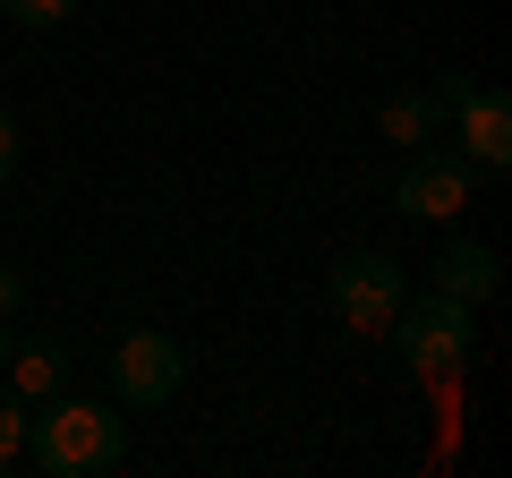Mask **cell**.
Instances as JSON below:
<instances>
[{
	"instance_id": "cell-1",
	"label": "cell",
	"mask_w": 512,
	"mask_h": 478,
	"mask_svg": "<svg viewBox=\"0 0 512 478\" xmlns=\"http://www.w3.org/2000/svg\"><path fill=\"white\" fill-rule=\"evenodd\" d=\"M26 453H35L43 478H103L128 453V419L103 402H60L52 393V410H26Z\"/></svg>"
},
{
	"instance_id": "cell-2",
	"label": "cell",
	"mask_w": 512,
	"mask_h": 478,
	"mask_svg": "<svg viewBox=\"0 0 512 478\" xmlns=\"http://www.w3.org/2000/svg\"><path fill=\"white\" fill-rule=\"evenodd\" d=\"M393 350H402L419 376H453L461 359L478 350V325H470L461 299L427 291V299H402V308H393Z\"/></svg>"
},
{
	"instance_id": "cell-3",
	"label": "cell",
	"mask_w": 512,
	"mask_h": 478,
	"mask_svg": "<svg viewBox=\"0 0 512 478\" xmlns=\"http://www.w3.org/2000/svg\"><path fill=\"white\" fill-rule=\"evenodd\" d=\"M325 299H333V316H342L350 333H384L393 308L410 299V282H402V265L384 257V248H350V257H333Z\"/></svg>"
},
{
	"instance_id": "cell-4",
	"label": "cell",
	"mask_w": 512,
	"mask_h": 478,
	"mask_svg": "<svg viewBox=\"0 0 512 478\" xmlns=\"http://www.w3.org/2000/svg\"><path fill=\"white\" fill-rule=\"evenodd\" d=\"M180 385H188V350L171 342L163 325L120 333V350H111V393H120L128 410H163Z\"/></svg>"
},
{
	"instance_id": "cell-5",
	"label": "cell",
	"mask_w": 512,
	"mask_h": 478,
	"mask_svg": "<svg viewBox=\"0 0 512 478\" xmlns=\"http://www.w3.org/2000/svg\"><path fill=\"white\" fill-rule=\"evenodd\" d=\"M470 188H478V163H470V154L410 146L402 180H393V214H410V222H453L461 205H470Z\"/></svg>"
},
{
	"instance_id": "cell-6",
	"label": "cell",
	"mask_w": 512,
	"mask_h": 478,
	"mask_svg": "<svg viewBox=\"0 0 512 478\" xmlns=\"http://www.w3.org/2000/svg\"><path fill=\"white\" fill-rule=\"evenodd\" d=\"M453 120H461V154H470L478 171H504L512 163V94L504 86H470L453 103Z\"/></svg>"
},
{
	"instance_id": "cell-7",
	"label": "cell",
	"mask_w": 512,
	"mask_h": 478,
	"mask_svg": "<svg viewBox=\"0 0 512 478\" xmlns=\"http://www.w3.org/2000/svg\"><path fill=\"white\" fill-rule=\"evenodd\" d=\"M427 282H436L444 299H461V308H487V299L504 291V265H495V248H478V239H444Z\"/></svg>"
},
{
	"instance_id": "cell-8",
	"label": "cell",
	"mask_w": 512,
	"mask_h": 478,
	"mask_svg": "<svg viewBox=\"0 0 512 478\" xmlns=\"http://www.w3.org/2000/svg\"><path fill=\"white\" fill-rule=\"evenodd\" d=\"M376 129L393 137V146H436L444 129H453V103H444L436 86H402L376 103Z\"/></svg>"
},
{
	"instance_id": "cell-9",
	"label": "cell",
	"mask_w": 512,
	"mask_h": 478,
	"mask_svg": "<svg viewBox=\"0 0 512 478\" xmlns=\"http://www.w3.org/2000/svg\"><path fill=\"white\" fill-rule=\"evenodd\" d=\"M9 385H18V402H52L60 385H69V350L52 342V333H35V342H9Z\"/></svg>"
},
{
	"instance_id": "cell-10",
	"label": "cell",
	"mask_w": 512,
	"mask_h": 478,
	"mask_svg": "<svg viewBox=\"0 0 512 478\" xmlns=\"http://www.w3.org/2000/svg\"><path fill=\"white\" fill-rule=\"evenodd\" d=\"M18 461H26V402L0 393V470H18Z\"/></svg>"
},
{
	"instance_id": "cell-11",
	"label": "cell",
	"mask_w": 512,
	"mask_h": 478,
	"mask_svg": "<svg viewBox=\"0 0 512 478\" xmlns=\"http://www.w3.org/2000/svg\"><path fill=\"white\" fill-rule=\"evenodd\" d=\"M69 9H77V0H0V18H9V26H60Z\"/></svg>"
},
{
	"instance_id": "cell-12",
	"label": "cell",
	"mask_w": 512,
	"mask_h": 478,
	"mask_svg": "<svg viewBox=\"0 0 512 478\" xmlns=\"http://www.w3.org/2000/svg\"><path fill=\"white\" fill-rule=\"evenodd\" d=\"M18 154H26V129H18V111H0V188L18 180Z\"/></svg>"
},
{
	"instance_id": "cell-13",
	"label": "cell",
	"mask_w": 512,
	"mask_h": 478,
	"mask_svg": "<svg viewBox=\"0 0 512 478\" xmlns=\"http://www.w3.org/2000/svg\"><path fill=\"white\" fill-rule=\"evenodd\" d=\"M18 299H26V282H18V274H9V265H0V316L18 308Z\"/></svg>"
},
{
	"instance_id": "cell-14",
	"label": "cell",
	"mask_w": 512,
	"mask_h": 478,
	"mask_svg": "<svg viewBox=\"0 0 512 478\" xmlns=\"http://www.w3.org/2000/svg\"><path fill=\"white\" fill-rule=\"evenodd\" d=\"M0 368H9V325H0Z\"/></svg>"
}]
</instances>
